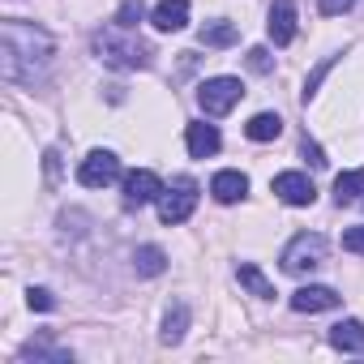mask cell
<instances>
[{
	"instance_id": "1",
	"label": "cell",
	"mask_w": 364,
	"mask_h": 364,
	"mask_svg": "<svg viewBox=\"0 0 364 364\" xmlns=\"http://www.w3.org/2000/svg\"><path fill=\"white\" fill-rule=\"evenodd\" d=\"M52 52H56L52 35L39 31V26H31V22L9 18L5 31H0V69H5L9 82H31L35 86V77L48 69Z\"/></svg>"
},
{
	"instance_id": "2",
	"label": "cell",
	"mask_w": 364,
	"mask_h": 364,
	"mask_svg": "<svg viewBox=\"0 0 364 364\" xmlns=\"http://www.w3.org/2000/svg\"><path fill=\"white\" fill-rule=\"evenodd\" d=\"M90 43H95V52H99V60L112 65V69H150V60H154V48L141 43V39H137L133 31H124V26H107V31H99Z\"/></svg>"
},
{
	"instance_id": "3",
	"label": "cell",
	"mask_w": 364,
	"mask_h": 364,
	"mask_svg": "<svg viewBox=\"0 0 364 364\" xmlns=\"http://www.w3.org/2000/svg\"><path fill=\"white\" fill-rule=\"evenodd\" d=\"M193 210H198V180L193 176H176L163 189V198H159V219L176 228V223H185Z\"/></svg>"
},
{
	"instance_id": "4",
	"label": "cell",
	"mask_w": 364,
	"mask_h": 364,
	"mask_svg": "<svg viewBox=\"0 0 364 364\" xmlns=\"http://www.w3.org/2000/svg\"><path fill=\"white\" fill-rule=\"evenodd\" d=\"M326 236H317V232H300L287 249H283V270L287 274H309V270H317V266H326Z\"/></svg>"
},
{
	"instance_id": "5",
	"label": "cell",
	"mask_w": 364,
	"mask_h": 364,
	"mask_svg": "<svg viewBox=\"0 0 364 364\" xmlns=\"http://www.w3.org/2000/svg\"><path fill=\"white\" fill-rule=\"evenodd\" d=\"M240 99H245V86L236 77H206L198 86V103H202L206 116H228Z\"/></svg>"
},
{
	"instance_id": "6",
	"label": "cell",
	"mask_w": 364,
	"mask_h": 364,
	"mask_svg": "<svg viewBox=\"0 0 364 364\" xmlns=\"http://www.w3.org/2000/svg\"><path fill=\"white\" fill-rule=\"evenodd\" d=\"M116 176H120V159L112 150H90L82 159V167H77V180L86 189H103V185H112Z\"/></svg>"
},
{
	"instance_id": "7",
	"label": "cell",
	"mask_w": 364,
	"mask_h": 364,
	"mask_svg": "<svg viewBox=\"0 0 364 364\" xmlns=\"http://www.w3.org/2000/svg\"><path fill=\"white\" fill-rule=\"evenodd\" d=\"M270 189H274V198L287 202V206H313V198H317L313 180H309L304 171H279V176L270 180Z\"/></svg>"
},
{
	"instance_id": "8",
	"label": "cell",
	"mask_w": 364,
	"mask_h": 364,
	"mask_svg": "<svg viewBox=\"0 0 364 364\" xmlns=\"http://www.w3.org/2000/svg\"><path fill=\"white\" fill-rule=\"evenodd\" d=\"M163 189H167V185H163L154 171H146V167H141V171H129V176H124V206H129V210H141L146 202H159Z\"/></svg>"
},
{
	"instance_id": "9",
	"label": "cell",
	"mask_w": 364,
	"mask_h": 364,
	"mask_svg": "<svg viewBox=\"0 0 364 364\" xmlns=\"http://www.w3.org/2000/svg\"><path fill=\"white\" fill-rule=\"evenodd\" d=\"M266 35H270L274 48H287V43L296 39V0H274V5H270Z\"/></svg>"
},
{
	"instance_id": "10",
	"label": "cell",
	"mask_w": 364,
	"mask_h": 364,
	"mask_svg": "<svg viewBox=\"0 0 364 364\" xmlns=\"http://www.w3.org/2000/svg\"><path fill=\"white\" fill-rule=\"evenodd\" d=\"M338 304H343V296L334 287H321V283L291 291V309L296 313H326V309H338Z\"/></svg>"
},
{
	"instance_id": "11",
	"label": "cell",
	"mask_w": 364,
	"mask_h": 364,
	"mask_svg": "<svg viewBox=\"0 0 364 364\" xmlns=\"http://www.w3.org/2000/svg\"><path fill=\"white\" fill-rule=\"evenodd\" d=\"M150 22H154V31H163V35L185 31V26H189V0H159L154 14H150Z\"/></svg>"
},
{
	"instance_id": "12",
	"label": "cell",
	"mask_w": 364,
	"mask_h": 364,
	"mask_svg": "<svg viewBox=\"0 0 364 364\" xmlns=\"http://www.w3.org/2000/svg\"><path fill=\"white\" fill-rule=\"evenodd\" d=\"M185 141H189V154H193V159H210V154H219V146H223L219 129L206 124V120L189 124V129H185Z\"/></svg>"
},
{
	"instance_id": "13",
	"label": "cell",
	"mask_w": 364,
	"mask_h": 364,
	"mask_svg": "<svg viewBox=\"0 0 364 364\" xmlns=\"http://www.w3.org/2000/svg\"><path fill=\"white\" fill-rule=\"evenodd\" d=\"M210 193H215V202L232 206V202H240V198L249 193V176H245V171H219V176L210 180Z\"/></svg>"
},
{
	"instance_id": "14",
	"label": "cell",
	"mask_w": 364,
	"mask_h": 364,
	"mask_svg": "<svg viewBox=\"0 0 364 364\" xmlns=\"http://www.w3.org/2000/svg\"><path fill=\"white\" fill-rule=\"evenodd\" d=\"M330 347H338V351H347V355H364V326H360L355 317L330 326Z\"/></svg>"
},
{
	"instance_id": "15",
	"label": "cell",
	"mask_w": 364,
	"mask_h": 364,
	"mask_svg": "<svg viewBox=\"0 0 364 364\" xmlns=\"http://www.w3.org/2000/svg\"><path fill=\"white\" fill-rule=\"evenodd\" d=\"M185 330H189V309H185V304H171V309H167V317H163L159 343H163V347H176L180 338H185Z\"/></svg>"
},
{
	"instance_id": "16",
	"label": "cell",
	"mask_w": 364,
	"mask_h": 364,
	"mask_svg": "<svg viewBox=\"0 0 364 364\" xmlns=\"http://www.w3.org/2000/svg\"><path fill=\"white\" fill-rule=\"evenodd\" d=\"M236 279H240V287H249L257 300H274V296H279V291H274V283H270L253 262H240V266H236Z\"/></svg>"
},
{
	"instance_id": "17",
	"label": "cell",
	"mask_w": 364,
	"mask_h": 364,
	"mask_svg": "<svg viewBox=\"0 0 364 364\" xmlns=\"http://www.w3.org/2000/svg\"><path fill=\"white\" fill-rule=\"evenodd\" d=\"M360 198H364V167L343 171V176L334 180V202H338V206H351V202H360Z\"/></svg>"
},
{
	"instance_id": "18",
	"label": "cell",
	"mask_w": 364,
	"mask_h": 364,
	"mask_svg": "<svg viewBox=\"0 0 364 364\" xmlns=\"http://www.w3.org/2000/svg\"><path fill=\"white\" fill-rule=\"evenodd\" d=\"M198 39H202V48H232L240 39V26L236 22H206L198 31Z\"/></svg>"
},
{
	"instance_id": "19",
	"label": "cell",
	"mask_w": 364,
	"mask_h": 364,
	"mask_svg": "<svg viewBox=\"0 0 364 364\" xmlns=\"http://www.w3.org/2000/svg\"><path fill=\"white\" fill-rule=\"evenodd\" d=\"M133 270H137L141 279H154V274L167 270V253H163L159 245H141V249L133 253Z\"/></svg>"
},
{
	"instance_id": "20",
	"label": "cell",
	"mask_w": 364,
	"mask_h": 364,
	"mask_svg": "<svg viewBox=\"0 0 364 364\" xmlns=\"http://www.w3.org/2000/svg\"><path fill=\"white\" fill-rule=\"evenodd\" d=\"M279 133H283V120H279L274 112H257V116L245 124V137H249V141H274Z\"/></svg>"
},
{
	"instance_id": "21",
	"label": "cell",
	"mask_w": 364,
	"mask_h": 364,
	"mask_svg": "<svg viewBox=\"0 0 364 364\" xmlns=\"http://www.w3.org/2000/svg\"><path fill=\"white\" fill-rule=\"evenodd\" d=\"M22 360H56V364H69L73 355H69L65 347H52L48 338H35V343H26V347H22Z\"/></svg>"
},
{
	"instance_id": "22",
	"label": "cell",
	"mask_w": 364,
	"mask_h": 364,
	"mask_svg": "<svg viewBox=\"0 0 364 364\" xmlns=\"http://www.w3.org/2000/svg\"><path fill=\"white\" fill-rule=\"evenodd\" d=\"M146 18V9H141V0H124L120 5V14H116V26H124V31H137V22Z\"/></svg>"
},
{
	"instance_id": "23",
	"label": "cell",
	"mask_w": 364,
	"mask_h": 364,
	"mask_svg": "<svg viewBox=\"0 0 364 364\" xmlns=\"http://www.w3.org/2000/svg\"><path fill=\"white\" fill-rule=\"evenodd\" d=\"M330 69H334V56H326V60H321V65H317V69H313V73H309V82H304V95H300V99H304V103H309V99H313V95H317V86H321V77H326V73H330Z\"/></svg>"
},
{
	"instance_id": "24",
	"label": "cell",
	"mask_w": 364,
	"mask_h": 364,
	"mask_svg": "<svg viewBox=\"0 0 364 364\" xmlns=\"http://www.w3.org/2000/svg\"><path fill=\"white\" fill-rule=\"evenodd\" d=\"M245 65H249V69H253V73H262V77H266V73H270V69H274V56H270V52H266V48H253V52H249V56H245Z\"/></svg>"
},
{
	"instance_id": "25",
	"label": "cell",
	"mask_w": 364,
	"mask_h": 364,
	"mask_svg": "<svg viewBox=\"0 0 364 364\" xmlns=\"http://www.w3.org/2000/svg\"><path fill=\"white\" fill-rule=\"evenodd\" d=\"M26 304H31L35 313H48V309H56V296H52L48 287H31V291H26Z\"/></svg>"
},
{
	"instance_id": "26",
	"label": "cell",
	"mask_w": 364,
	"mask_h": 364,
	"mask_svg": "<svg viewBox=\"0 0 364 364\" xmlns=\"http://www.w3.org/2000/svg\"><path fill=\"white\" fill-rule=\"evenodd\" d=\"M343 249L364 257V228H347V232H343Z\"/></svg>"
},
{
	"instance_id": "27",
	"label": "cell",
	"mask_w": 364,
	"mask_h": 364,
	"mask_svg": "<svg viewBox=\"0 0 364 364\" xmlns=\"http://www.w3.org/2000/svg\"><path fill=\"white\" fill-rule=\"evenodd\" d=\"M300 150H304V159H309L313 167H326V163H330V159L321 154V146H317V141H309V137H304V146H300Z\"/></svg>"
},
{
	"instance_id": "28",
	"label": "cell",
	"mask_w": 364,
	"mask_h": 364,
	"mask_svg": "<svg viewBox=\"0 0 364 364\" xmlns=\"http://www.w3.org/2000/svg\"><path fill=\"white\" fill-rule=\"evenodd\" d=\"M351 5H355V0H321V14H326V18H338V14H347Z\"/></svg>"
}]
</instances>
